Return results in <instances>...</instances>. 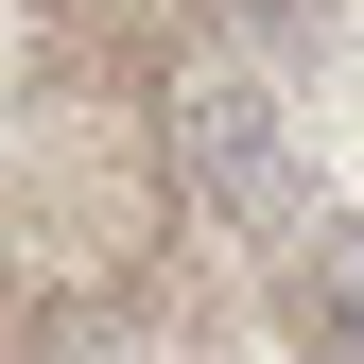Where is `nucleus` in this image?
<instances>
[{
  "instance_id": "obj_1",
  "label": "nucleus",
  "mask_w": 364,
  "mask_h": 364,
  "mask_svg": "<svg viewBox=\"0 0 364 364\" xmlns=\"http://www.w3.org/2000/svg\"><path fill=\"white\" fill-rule=\"evenodd\" d=\"M173 173H191L260 260H295L312 225H330V191H312V156H295L278 70H260V53H191V70H173Z\"/></svg>"
},
{
  "instance_id": "obj_2",
  "label": "nucleus",
  "mask_w": 364,
  "mask_h": 364,
  "mask_svg": "<svg viewBox=\"0 0 364 364\" xmlns=\"http://www.w3.org/2000/svg\"><path fill=\"white\" fill-rule=\"evenodd\" d=\"M278 295H295V330H312V364H364V225L330 208L312 243L278 260Z\"/></svg>"
}]
</instances>
